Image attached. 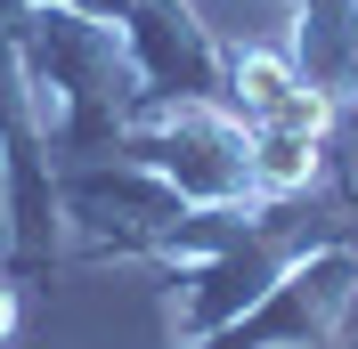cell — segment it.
Here are the masks:
<instances>
[{
	"mask_svg": "<svg viewBox=\"0 0 358 349\" xmlns=\"http://www.w3.org/2000/svg\"><path fill=\"white\" fill-rule=\"evenodd\" d=\"M0 325H8V301H0Z\"/></svg>",
	"mask_w": 358,
	"mask_h": 349,
	"instance_id": "3",
	"label": "cell"
},
{
	"mask_svg": "<svg viewBox=\"0 0 358 349\" xmlns=\"http://www.w3.org/2000/svg\"><path fill=\"white\" fill-rule=\"evenodd\" d=\"M228 89H236V106H245L252 122H268V114H277L293 89H301V73H293L277 49H245V57L228 66Z\"/></svg>",
	"mask_w": 358,
	"mask_h": 349,
	"instance_id": "2",
	"label": "cell"
},
{
	"mask_svg": "<svg viewBox=\"0 0 358 349\" xmlns=\"http://www.w3.org/2000/svg\"><path fill=\"white\" fill-rule=\"evenodd\" d=\"M245 163H252V187L293 195V187H310V179H317V138H301V131H261V138L245 147Z\"/></svg>",
	"mask_w": 358,
	"mask_h": 349,
	"instance_id": "1",
	"label": "cell"
}]
</instances>
